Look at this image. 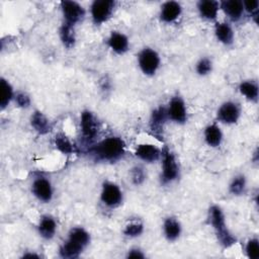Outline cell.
Returning <instances> with one entry per match:
<instances>
[{
  "label": "cell",
  "mask_w": 259,
  "mask_h": 259,
  "mask_svg": "<svg viewBox=\"0 0 259 259\" xmlns=\"http://www.w3.org/2000/svg\"><path fill=\"white\" fill-rule=\"evenodd\" d=\"M122 193L119 187L112 182H105L101 191V200L104 204L114 207L121 202Z\"/></svg>",
  "instance_id": "8"
},
{
  "label": "cell",
  "mask_w": 259,
  "mask_h": 259,
  "mask_svg": "<svg viewBox=\"0 0 259 259\" xmlns=\"http://www.w3.org/2000/svg\"><path fill=\"white\" fill-rule=\"evenodd\" d=\"M33 194L41 201L48 202L52 199L53 189L49 180L45 178H37L32 184Z\"/></svg>",
  "instance_id": "13"
},
{
  "label": "cell",
  "mask_w": 259,
  "mask_h": 259,
  "mask_svg": "<svg viewBox=\"0 0 259 259\" xmlns=\"http://www.w3.org/2000/svg\"><path fill=\"white\" fill-rule=\"evenodd\" d=\"M136 156L146 162L151 163V162L157 161L160 158L161 152L154 145L143 144V145H139V147L137 148Z\"/></svg>",
  "instance_id": "14"
},
{
  "label": "cell",
  "mask_w": 259,
  "mask_h": 259,
  "mask_svg": "<svg viewBox=\"0 0 259 259\" xmlns=\"http://www.w3.org/2000/svg\"><path fill=\"white\" fill-rule=\"evenodd\" d=\"M160 58L157 52L149 48L144 49L139 55V65L146 75H154L159 67Z\"/></svg>",
  "instance_id": "4"
},
{
  "label": "cell",
  "mask_w": 259,
  "mask_h": 259,
  "mask_svg": "<svg viewBox=\"0 0 259 259\" xmlns=\"http://www.w3.org/2000/svg\"><path fill=\"white\" fill-rule=\"evenodd\" d=\"M109 47L117 54H123L128 49L127 37L120 32H112L108 39Z\"/></svg>",
  "instance_id": "17"
},
{
  "label": "cell",
  "mask_w": 259,
  "mask_h": 259,
  "mask_svg": "<svg viewBox=\"0 0 259 259\" xmlns=\"http://www.w3.org/2000/svg\"><path fill=\"white\" fill-rule=\"evenodd\" d=\"M74 25L65 22L60 28V36L66 48H72L75 44V32Z\"/></svg>",
  "instance_id": "24"
},
{
  "label": "cell",
  "mask_w": 259,
  "mask_h": 259,
  "mask_svg": "<svg viewBox=\"0 0 259 259\" xmlns=\"http://www.w3.org/2000/svg\"><path fill=\"white\" fill-rule=\"evenodd\" d=\"M128 258H144L145 255L139 249H133L127 254Z\"/></svg>",
  "instance_id": "35"
},
{
  "label": "cell",
  "mask_w": 259,
  "mask_h": 259,
  "mask_svg": "<svg viewBox=\"0 0 259 259\" xmlns=\"http://www.w3.org/2000/svg\"><path fill=\"white\" fill-rule=\"evenodd\" d=\"M83 138L86 141H92L98 132V123L90 111H83L80 122Z\"/></svg>",
  "instance_id": "10"
},
{
  "label": "cell",
  "mask_w": 259,
  "mask_h": 259,
  "mask_svg": "<svg viewBox=\"0 0 259 259\" xmlns=\"http://www.w3.org/2000/svg\"><path fill=\"white\" fill-rule=\"evenodd\" d=\"M200 15L208 20L214 19L219 11V3L211 0H202L197 4Z\"/></svg>",
  "instance_id": "18"
},
{
  "label": "cell",
  "mask_w": 259,
  "mask_h": 259,
  "mask_svg": "<svg viewBox=\"0 0 259 259\" xmlns=\"http://www.w3.org/2000/svg\"><path fill=\"white\" fill-rule=\"evenodd\" d=\"M240 116V108L234 102H225L218 111V118L227 124L235 123Z\"/></svg>",
  "instance_id": "11"
},
{
  "label": "cell",
  "mask_w": 259,
  "mask_h": 259,
  "mask_svg": "<svg viewBox=\"0 0 259 259\" xmlns=\"http://www.w3.org/2000/svg\"><path fill=\"white\" fill-rule=\"evenodd\" d=\"M56 222L50 215H45L41 218L38 226V231L41 237L45 239H51L56 233Z\"/></svg>",
  "instance_id": "20"
},
{
  "label": "cell",
  "mask_w": 259,
  "mask_h": 259,
  "mask_svg": "<svg viewBox=\"0 0 259 259\" xmlns=\"http://www.w3.org/2000/svg\"><path fill=\"white\" fill-rule=\"evenodd\" d=\"M55 145L57 149L64 154H72L73 152H75L74 146L72 145L70 140L66 137V135H64L63 133L56 135Z\"/></svg>",
  "instance_id": "26"
},
{
  "label": "cell",
  "mask_w": 259,
  "mask_h": 259,
  "mask_svg": "<svg viewBox=\"0 0 259 259\" xmlns=\"http://www.w3.org/2000/svg\"><path fill=\"white\" fill-rule=\"evenodd\" d=\"M181 232V227L178 221L173 218H168L164 223V233L168 240H176Z\"/></svg>",
  "instance_id": "23"
},
{
  "label": "cell",
  "mask_w": 259,
  "mask_h": 259,
  "mask_svg": "<svg viewBox=\"0 0 259 259\" xmlns=\"http://www.w3.org/2000/svg\"><path fill=\"white\" fill-rule=\"evenodd\" d=\"M143 232V225L141 223H133L125 227L124 234L128 237L140 236Z\"/></svg>",
  "instance_id": "30"
},
{
  "label": "cell",
  "mask_w": 259,
  "mask_h": 259,
  "mask_svg": "<svg viewBox=\"0 0 259 259\" xmlns=\"http://www.w3.org/2000/svg\"><path fill=\"white\" fill-rule=\"evenodd\" d=\"M16 103L20 106V107H28V105L30 104V99L29 97L25 94V93H18L15 97Z\"/></svg>",
  "instance_id": "34"
},
{
  "label": "cell",
  "mask_w": 259,
  "mask_h": 259,
  "mask_svg": "<svg viewBox=\"0 0 259 259\" xmlns=\"http://www.w3.org/2000/svg\"><path fill=\"white\" fill-rule=\"evenodd\" d=\"M145 177H146L145 172L141 167H135L132 170V180L135 184L139 185V184L143 183L145 180Z\"/></svg>",
  "instance_id": "33"
},
{
  "label": "cell",
  "mask_w": 259,
  "mask_h": 259,
  "mask_svg": "<svg viewBox=\"0 0 259 259\" xmlns=\"http://www.w3.org/2000/svg\"><path fill=\"white\" fill-rule=\"evenodd\" d=\"M168 117V112L165 107L160 106L156 108L151 116L150 130L152 134L159 140L163 139V128Z\"/></svg>",
  "instance_id": "9"
},
{
  "label": "cell",
  "mask_w": 259,
  "mask_h": 259,
  "mask_svg": "<svg viewBox=\"0 0 259 259\" xmlns=\"http://www.w3.org/2000/svg\"><path fill=\"white\" fill-rule=\"evenodd\" d=\"M62 11L65 17V22L74 25L79 22L85 14L83 7L74 1H62Z\"/></svg>",
  "instance_id": "7"
},
{
  "label": "cell",
  "mask_w": 259,
  "mask_h": 259,
  "mask_svg": "<svg viewBox=\"0 0 259 259\" xmlns=\"http://www.w3.org/2000/svg\"><path fill=\"white\" fill-rule=\"evenodd\" d=\"M246 187V179L244 176H237L234 178L230 185V191L234 195H240L244 192Z\"/></svg>",
  "instance_id": "28"
},
{
  "label": "cell",
  "mask_w": 259,
  "mask_h": 259,
  "mask_svg": "<svg viewBox=\"0 0 259 259\" xmlns=\"http://www.w3.org/2000/svg\"><path fill=\"white\" fill-rule=\"evenodd\" d=\"M209 221L215 231L217 237L221 245L225 248H229L236 243V238L229 232L228 228L226 227L225 217L222 209L213 205L209 209Z\"/></svg>",
  "instance_id": "3"
},
{
  "label": "cell",
  "mask_w": 259,
  "mask_h": 259,
  "mask_svg": "<svg viewBox=\"0 0 259 259\" xmlns=\"http://www.w3.org/2000/svg\"><path fill=\"white\" fill-rule=\"evenodd\" d=\"M91 153L97 160L114 162L123 155L124 143L120 138L110 137L93 147Z\"/></svg>",
  "instance_id": "1"
},
{
  "label": "cell",
  "mask_w": 259,
  "mask_h": 259,
  "mask_svg": "<svg viewBox=\"0 0 259 259\" xmlns=\"http://www.w3.org/2000/svg\"><path fill=\"white\" fill-rule=\"evenodd\" d=\"M244 10H247L253 17H255V21H257V15H258V6L259 2L257 0H249V1H242Z\"/></svg>",
  "instance_id": "31"
},
{
  "label": "cell",
  "mask_w": 259,
  "mask_h": 259,
  "mask_svg": "<svg viewBox=\"0 0 259 259\" xmlns=\"http://www.w3.org/2000/svg\"><path fill=\"white\" fill-rule=\"evenodd\" d=\"M23 257H36V258H38V256H36V255H34V254H26V255H24Z\"/></svg>",
  "instance_id": "36"
},
{
  "label": "cell",
  "mask_w": 259,
  "mask_h": 259,
  "mask_svg": "<svg viewBox=\"0 0 259 259\" xmlns=\"http://www.w3.org/2000/svg\"><path fill=\"white\" fill-rule=\"evenodd\" d=\"M161 8V19L165 22L174 21L181 13V6L175 1H168L164 3Z\"/></svg>",
  "instance_id": "16"
},
{
  "label": "cell",
  "mask_w": 259,
  "mask_h": 259,
  "mask_svg": "<svg viewBox=\"0 0 259 259\" xmlns=\"http://www.w3.org/2000/svg\"><path fill=\"white\" fill-rule=\"evenodd\" d=\"M0 88H1L0 105H1L2 108H4L10 102V100L12 98V95H13V91H12V87L10 86V84L6 80H4L3 78L0 81Z\"/></svg>",
  "instance_id": "27"
},
{
  "label": "cell",
  "mask_w": 259,
  "mask_h": 259,
  "mask_svg": "<svg viewBox=\"0 0 259 259\" xmlns=\"http://www.w3.org/2000/svg\"><path fill=\"white\" fill-rule=\"evenodd\" d=\"M89 234L82 228H75L69 234L68 241L61 247L60 255L63 258H75L89 243Z\"/></svg>",
  "instance_id": "2"
},
{
  "label": "cell",
  "mask_w": 259,
  "mask_h": 259,
  "mask_svg": "<svg viewBox=\"0 0 259 259\" xmlns=\"http://www.w3.org/2000/svg\"><path fill=\"white\" fill-rule=\"evenodd\" d=\"M246 252L249 258L258 259L259 258V242L257 239H251L246 246Z\"/></svg>",
  "instance_id": "29"
},
{
  "label": "cell",
  "mask_w": 259,
  "mask_h": 259,
  "mask_svg": "<svg viewBox=\"0 0 259 259\" xmlns=\"http://www.w3.org/2000/svg\"><path fill=\"white\" fill-rule=\"evenodd\" d=\"M215 35L218 39L225 45H231L233 42V38H234L233 30L231 26L226 22L218 23L215 25Z\"/></svg>",
  "instance_id": "21"
},
{
  "label": "cell",
  "mask_w": 259,
  "mask_h": 259,
  "mask_svg": "<svg viewBox=\"0 0 259 259\" xmlns=\"http://www.w3.org/2000/svg\"><path fill=\"white\" fill-rule=\"evenodd\" d=\"M114 8V2L110 0H95L91 5V15L96 24L108 19Z\"/></svg>",
  "instance_id": "6"
},
{
  "label": "cell",
  "mask_w": 259,
  "mask_h": 259,
  "mask_svg": "<svg viewBox=\"0 0 259 259\" xmlns=\"http://www.w3.org/2000/svg\"><path fill=\"white\" fill-rule=\"evenodd\" d=\"M162 155H163L162 180L164 183L171 182L177 178L179 174V169H178L174 155L167 148L163 150Z\"/></svg>",
  "instance_id": "5"
},
{
  "label": "cell",
  "mask_w": 259,
  "mask_h": 259,
  "mask_svg": "<svg viewBox=\"0 0 259 259\" xmlns=\"http://www.w3.org/2000/svg\"><path fill=\"white\" fill-rule=\"evenodd\" d=\"M221 7L225 13L234 21L239 20L244 12V6L240 0H228L221 3Z\"/></svg>",
  "instance_id": "15"
},
{
  "label": "cell",
  "mask_w": 259,
  "mask_h": 259,
  "mask_svg": "<svg viewBox=\"0 0 259 259\" xmlns=\"http://www.w3.org/2000/svg\"><path fill=\"white\" fill-rule=\"evenodd\" d=\"M168 112V116L178 122V123H183L186 121L187 119V115H186V108H185V105H184V102L183 100L176 96L174 97L171 102H170V105H169V108L167 110Z\"/></svg>",
  "instance_id": "12"
},
{
  "label": "cell",
  "mask_w": 259,
  "mask_h": 259,
  "mask_svg": "<svg viewBox=\"0 0 259 259\" xmlns=\"http://www.w3.org/2000/svg\"><path fill=\"white\" fill-rule=\"evenodd\" d=\"M204 139L207 145H209L210 147H218L223 139L220 127L215 124L208 125L204 131Z\"/></svg>",
  "instance_id": "22"
},
{
  "label": "cell",
  "mask_w": 259,
  "mask_h": 259,
  "mask_svg": "<svg viewBox=\"0 0 259 259\" xmlns=\"http://www.w3.org/2000/svg\"><path fill=\"white\" fill-rule=\"evenodd\" d=\"M211 71V62L207 58L201 59L196 65V72L199 75H206Z\"/></svg>",
  "instance_id": "32"
},
{
  "label": "cell",
  "mask_w": 259,
  "mask_h": 259,
  "mask_svg": "<svg viewBox=\"0 0 259 259\" xmlns=\"http://www.w3.org/2000/svg\"><path fill=\"white\" fill-rule=\"evenodd\" d=\"M30 122L32 127L40 135L48 134L52 130L49 119L40 111H35L32 114Z\"/></svg>",
  "instance_id": "19"
},
{
  "label": "cell",
  "mask_w": 259,
  "mask_h": 259,
  "mask_svg": "<svg viewBox=\"0 0 259 259\" xmlns=\"http://www.w3.org/2000/svg\"><path fill=\"white\" fill-rule=\"evenodd\" d=\"M240 92L251 101H256L258 98V86L254 82L245 81L240 84Z\"/></svg>",
  "instance_id": "25"
}]
</instances>
